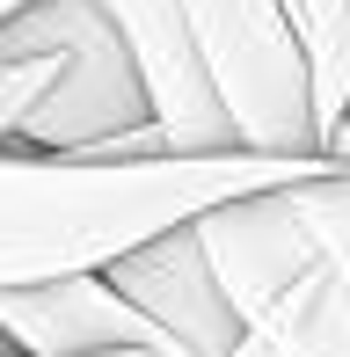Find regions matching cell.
Here are the masks:
<instances>
[{"label":"cell","instance_id":"obj_1","mask_svg":"<svg viewBox=\"0 0 350 357\" xmlns=\"http://www.w3.org/2000/svg\"><path fill=\"white\" fill-rule=\"evenodd\" d=\"M328 153H168V160H81L0 146V291L109 270L139 241L204 219L212 204L321 175Z\"/></svg>","mask_w":350,"mask_h":357},{"label":"cell","instance_id":"obj_2","mask_svg":"<svg viewBox=\"0 0 350 357\" xmlns=\"http://www.w3.org/2000/svg\"><path fill=\"white\" fill-rule=\"evenodd\" d=\"M197 241L241 328H256L277 357H350V299L336 270L314 255V241L299 234L284 183L212 204L197 219Z\"/></svg>","mask_w":350,"mask_h":357},{"label":"cell","instance_id":"obj_3","mask_svg":"<svg viewBox=\"0 0 350 357\" xmlns=\"http://www.w3.org/2000/svg\"><path fill=\"white\" fill-rule=\"evenodd\" d=\"M183 15L204 52V73L234 117L241 153H284V160L321 153L314 80H307L292 15L277 0H183Z\"/></svg>","mask_w":350,"mask_h":357},{"label":"cell","instance_id":"obj_4","mask_svg":"<svg viewBox=\"0 0 350 357\" xmlns=\"http://www.w3.org/2000/svg\"><path fill=\"white\" fill-rule=\"evenodd\" d=\"M95 8L109 15V29L132 52L146 109H153V132H161L168 153H241L234 117L219 102L212 73H204L197 37H190L183 0H95Z\"/></svg>","mask_w":350,"mask_h":357},{"label":"cell","instance_id":"obj_5","mask_svg":"<svg viewBox=\"0 0 350 357\" xmlns=\"http://www.w3.org/2000/svg\"><path fill=\"white\" fill-rule=\"evenodd\" d=\"M139 124H153L139 66H132V52H124V37L109 29V15L95 8L81 22V37H73L59 80H52V95H44L37 117L22 124V146L29 153H81L88 160L95 146L139 132Z\"/></svg>","mask_w":350,"mask_h":357},{"label":"cell","instance_id":"obj_6","mask_svg":"<svg viewBox=\"0 0 350 357\" xmlns=\"http://www.w3.org/2000/svg\"><path fill=\"white\" fill-rule=\"evenodd\" d=\"M0 335L22 357H139V350H168V335L102 270H73V278H52V284H8L0 291Z\"/></svg>","mask_w":350,"mask_h":357},{"label":"cell","instance_id":"obj_7","mask_svg":"<svg viewBox=\"0 0 350 357\" xmlns=\"http://www.w3.org/2000/svg\"><path fill=\"white\" fill-rule=\"evenodd\" d=\"M102 278L190 357H227L241 343V314H234V299L212 278V255H204V241H197V219L139 241L132 255H117V263L102 270Z\"/></svg>","mask_w":350,"mask_h":357},{"label":"cell","instance_id":"obj_8","mask_svg":"<svg viewBox=\"0 0 350 357\" xmlns=\"http://www.w3.org/2000/svg\"><path fill=\"white\" fill-rule=\"evenodd\" d=\"M277 8L299 29L307 80H314V124H321V153H328L350 109V0H277Z\"/></svg>","mask_w":350,"mask_h":357},{"label":"cell","instance_id":"obj_9","mask_svg":"<svg viewBox=\"0 0 350 357\" xmlns=\"http://www.w3.org/2000/svg\"><path fill=\"white\" fill-rule=\"evenodd\" d=\"M284 204H292L299 234L314 241V255L336 270V284H343V299H350V124L328 139V168L321 175L284 183Z\"/></svg>","mask_w":350,"mask_h":357},{"label":"cell","instance_id":"obj_10","mask_svg":"<svg viewBox=\"0 0 350 357\" xmlns=\"http://www.w3.org/2000/svg\"><path fill=\"white\" fill-rule=\"evenodd\" d=\"M227 357H277V350H270V343H263V335H256V328H241V343H234Z\"/></svg>","mask_w":350,"mask_h":357},{"label":"cell","instance_id":"obj_11","mask_svg":"<svg viewBox=\"0 0 350 357\" xmlns=\"http://www.w3.org/2000/svg\"><path fill=\"white\" fill-rule=\"evenodd\" d=\"M29 8V0H0V22H15V15H22Z\"/></svg>","mask_w":350,"mask_h":357},{"label":"cell","instance_id":"obj_12","mask_svg":"<svg viewBox=\"0 0 350 357\" xmlns=\"http://www.w3.org/2000/svg\"><path fill=\"white\" fill-rule=\"evenodd\" d=\"M139 357H190V350H175V343H168V350H139Z\"/></svg>","mask_w":350,"mask_h":357},{"label":"cell","instance_id":"obj_13","mask_svg":"<svg viewBox=\"0 0 350 357\" xmlns=\"http://www.w3.org/2000/svg\"><path fill=\"white\" fill-rule=\"evenodd\" d=\"M0 357H22V350H15V343H8V335H0Z\"/></svg>","mask_w":350,"mask_h":357}]
</instances>
